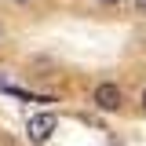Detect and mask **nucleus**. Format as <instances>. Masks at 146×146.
I'll list each match as a JSON object with an SVG mask.
<instances>
[{"mask_svg": "<svg viewBox=\"0 0 146 146\" xmlns=\"http://www.w3.org/2000/svg\"><path fill=\"white\" fill-rule=\"evenodd\" d=\"M55 113H36V117H29V124H26V131H29V143H48L55 131Z\"/></svg>", "mask_w": 146, "mask_h": 146, "instance_id": "f257e3e1", "label": "nucleus"}, {"mask_svg": "<svg viewBox=\"0 0 146 146\" xmlns=\"http://www.w3.org/2000/svg\"><path fill=\"white\" fill-rule=\"evenodd\" d=\"M95 106L99 110H117L121 106V88L117 84H99L95 88Z\"/></svg>", "mask_w": 146, "mask_h": 146, "instance_id": "f03ea898", "label": "nucleus"}, {"mask_svg": "<svg viewBox=\"0 0 146 146\" xmlns=\"http://www.w3.org/2000/svg\"><path fill=\"white\" fill-rule=\"evenodd\" d=\"M99 4H121V0H99Z\"/></svg>", "mask_w": 146, "mask_h": 146, "instance_id": "7ed1b4c3", "label": "nucleus"}, {"mask_svg": "<svg viewBox=\"0 0 146 146\" xmlns=\"http://www.w3.org/2000/svg\"><path fill=\"white\" fill-rule=\"evenodd\" d=\"M143 110H146V88H143Z\"/></svg>", "mask_w": 146, "mask_h": 146, "instance_id": "20e7f679", "label": "nucleus"}, {"mask_svg": "<svg viewBox=\"0 0 146 146\" xmlns=\"http://www.w3.org/2000/svg\"><path fill=\"white\" fill-rule=\"evenodd\" d=\"M15 4H26V0H15Z\"/></svg>", "mask_w": 146, "mask_h": 146, "instance_id": "39448f33", "label": "nucleus"}]
</instances>
